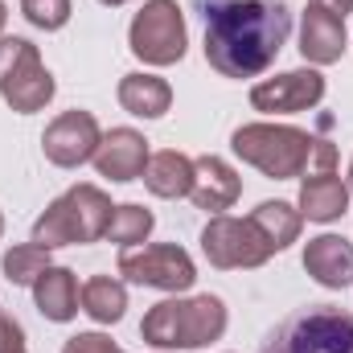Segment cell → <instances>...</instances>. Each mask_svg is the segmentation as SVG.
<instances>
[{"label":"cell","instance_id":"cell-17","mask_svg":"<svg viewBox=\"0 0 353 353\" xmlns=\"http://www.w3.org/2000/svg\"><path fill=\"white\" fill-rule=\"evenodd\" d=\"M33 304L46 321L66 325L79 316V279L70 267H46L33 283Z\"/></svg>","mask_w":353,"mask_h":353},{"label":"cell","instance_id":"cell-24","mask_svg":"<svg viewBox=\"0 0 353 353\" xmlns=\"http://www.w3.org/2000/svg\"><path fill=\"white\" fill-rule=\"evenodd\" d=\"M21 12H25V21L33 29L54 33V29H62L70 21V0H21Z\"/></svg>","mask_w":353,"mask_h":353},{"label":"cell","instance_id":"cell-26","mask_svg":"<svg viewBox=\"0 0 353 353\" xmlns=\"http://www.w3.org/2000/svg\"><path fill=\"white\" fill-rule=\"evenodd\" d=\"M0 353H25V329L8 312H0Z\"/></svg>","mask_w":353,"mask_h":353},{"label":"cell","instance_id":"cell-11","mask_svg":"<svg viewBox=\"0 0 353 353\" xmlns=\"http://www.w3.org/2000/svg\"><path fill=\"white\" fill-rule=\"evenodd\" d=\"M325 99V79L321 70H288L251 87V107L267 111V115H296L308 111Z\"/></svg>","mask_w":353,"mask_h":353},{"label":"cell","instance_id":"cell-6","mask_svg":"<svg viewBox=\"0 0 353 353\" xmlns=\"http://www.w3.org/2000/svg\"><path fill=\"white\" fill-rule=\"evenodd\" d=\"M54 74L25 37H0V94L17 115H33L54 99Z\"/></svg>","mask_w":353,"mask_h":353},{"label":"cell","instance_id":"cell-8","mask_svg":"<svg viewBox=\"0 0 353 353\" xmlns=\"http://www.w3.org/2000/svg\"><path fill=\"white\" fill-rule=\"evenodd\" d=\"M201 251L210 267L218 271H234V267H263L275 251L263 239V230L251 218H230V214H214L201 230Z\"/></svg>","mask_w":353,"mask_h":353},{"label":"cell","instance_id":"cell-32","mask_svg":"<svg viewBox=\"0 0 353 353\" xmlns=\"http://www.w3.org/2000/svg\"><path fill=\"white\" fill-rule=\"evenodd\" d=\"M115 353H123V350H115Z\"/></svg>","mask_w":353,"mask_h":353},{"label":"cell","instance_id":"cell-25","mask_svg":"<svg viewBox=\"0 0 353 353\" xmlns=\"http://www.w3.org/2000/svg\"><path fill=\"white\" fill-rule=\"evenodd\" d=\"M119 345H111V337H103V333H74L62 353H115Z\"/></svg>","mask_w":353,"mask_h":353},{"label":"cell","instance_id":"cell-27","mask_svg":"<svg viewBox=\"0 0 353 353\" xmlns=\"http://www.w3.org/2000/svg\"><path fill=\"white\" fill-rule=\"evenodd\" d=\"M312 4L325 8V12H333V17H341V21L353 12V0H312Z\"/></svg>","mask_w":353,"mask_h":353},{"label":"cell","instance_id":"cell-4","mask_svg":"<svg viewBox=\"0 0 353 353\" xmlns=\"http://www.w3.org/2000/svg\"><path fill=\"white\" fill-rule=\"evenodd\" d=\"M230 148L239 161H247L251 169L275 181H292L308 169L312 157V136L288 123H243L230 136Z\"/></svg>","mask_w":353,"mask_h":353},{"label":"cell","instance_id":"cell-1","mask_svg":"<svg viewBox=\"0 0 353 353\" xmlns=\"http://www.w3.org/2000/svg\"><path fill=\"white\" fill-rule=\"evenodd\" d=\"M205 62L222 79H255L279 58L292 33V8L275 0H201Z\"/></svg>","mask_w":353,"mask_h":353},{"label":"cell","instance_id":"cell-3","mask_svg":"<svg viewBox=\"0 0 353 353\" xmlns=\"http://www.w3.org/2000/svg\"><path fill=\"white\" fill-rule=\"evenodd\" d=\"M111 201L99 185H70L50 210L33 222V243L41 247H79V243H99L111 222Z\"/></svg>","mask_w":353,"mask_h":353},{"label":"cell","instance_id":"cell-2","mask_svg":"<svg viewBox=\"0 0 353 353\" xmlns=\"http://www.w3.org/2000/svg\"><path fill=\"white\" fill-rule=\"evenodd\" d=\"M226 333V304L218 296H189V300H161L148 308L140 337L157 350H201Z\"/></svg>","mask_w":353,"mask_h":353},{"label":"cell","instance_id":"cell-7","mask_svg":"<svg viewBox=\"0 0 353 353\" xmlns=\"http://www.w3.org/2000/svg\"><path fill=\"white\" fill-rule=\"evenodd\" d=\"M128 46L148 66H173V62H181L185 46H189V33H185V17H181L176 0H144V8L132 17Z\"/></svg>","mask_w":353,"mask_h":353},{"label":"cell","instance_id":"cell-9","mask_svg":"<svg viewBox=\"0 0 353 353\" xmlns=\"http://www.w3.org/2000/svg\"><path fill=\"white\" fill-rule=\"evenodd\" d=\"M119 275L140 283V288H161V292H189L197 279V267L185 247L176 243H152V247H128L119 255Z\"/></svg>","mask_w":353,"mask_h":353},{"label":"cell","instance_id":"cell-28","mask_svg":"<svg viewBox=\"0 0 353 353\" xmlns=\"http://www.w3.org/2000/svg\"><path fill=\"white\" fill-rule=\"evenodd\" d=\"M4 21H8V8H4V0H0V33H4Z\"/></svg>","mask_w":353,"mask_h":353},{"label":"cell","instance_id":"cell-30","mask_svg":"<svg viewBox=\"0 0 353 353\" xmlns=\"http://www.w3.org/2000/svg\"><path fill=\"white\" fill-rule=\"evenodd\" d=\"M0 239H4V214H0Z\"/></svg>","mask_w":353,"mask_h":353},{"label":"cell","instance_id":"cell-5","mask_svg":"<svg viewBox=\"0 0 353 353\" xmlns=\"http://www.w3.org/2000/svg\"><path fill=\"white\" fill-rule=\"evenodd\" d=\"M263 353H353V316L333 304L304 308L271 333Z\"/></svg>","mask_w":353,"mask_h":353},{"label":"cell","instance_id":"cell-20","mask_svg":"<svg viewBox=\"0 0 353 353\" xmlns=\"http://www.w3.org/2000/svg\"><path fill=\"white\" fill-rule=\"evenodd\" d=\"M79 304L94 325H115L128 312V288L115 275H90L79 292Z\"/></svg>","mask_w":353,"mask_h":353},{"label":"cell","instance_id":"cell-18","mask_svg":"<svg viewBox=\"0 0 353 353\" xmlns=\"http://www.w3.org/2000/svg\"><path fill=\"white\" fill-rule=\"evenodd\" d=\"M115 99L136 119H161L173 107V87L165 79H157V74H123Z\"/></svg>","mask_w":353,"mask_h":353},{"label":"cell","instance_id":"cell-14","mask_svg":"<svg viewBox=\"0 0 353 353\" xmlns=\"http://www.w3.org/2000/svg\"><path fill=\"white\" fill-rule=\"evenodd\" d=\"M304 271L329 288V292H341L353 283V243L341 234H316L308 239L304 247Z\"/></svg>","mask_w":353,"mask_h":353},{"label":"cell","instance_id":"cell-19","mask_svg":"<svg viewBox=\"0 0 353 353\" xmlns=\"http://www.w3.org/2000/svg\"><path fill=\"white\" fill-rule=\"evenodd\" d=\"M144 185L148 193L157 197H189L193 189V161L176 148H165V152H152L148 157V169H144Z\"/></svg>","mask_w":353,"mask_h":353},{"label":"cell","instance_id":"cell-21","mask_svg":"<svg viewBox=\"0 0 353 353\" xmlns=\"http://www.w3.org/2000/svg\"><path fill=\"white\" fill-rule=\"evenodd\" d=\"M247 218L263 230V239L271 243V251L292 247V243L300 239V226H304V214H300V210H292L288 201H259Z\"/></svg>","mask_w":353,"mask_h":353},{"label":"cell","instance_id":"cell-16","mask_svg":"<svg viewBox=\"0 0 353 353\" xmlns=\"http://www.w3.org/2000/svg\"><path fill=\"white\" fill-rule=\"evenodd\" d=\"M350 210V185L333 169H316L300 185V214L308 222H337Z\"/></svg>","mask_w":353,"mask_h":353},{"label":"cell","instance_id":"cell-22","mask_svg":"<svg viewBox=\"0 0 353 353\" xmlns=\"http://www.w3.org/2000/svg\"><path fill=\"white\" fill-rule=\"evenodd\" d=\"M152 226H157V218H152V210H144V205H136V201H128V205H115L111 210V222H107V234L103 239H111L115 247H136V243H144L148 234H152Z\"/></svg>","mask_w":353,"mask_h":353},{"label":"cell","instance_id":"cell-31","mask_svg":"<svg viewBox=\"0 0 353 353\" xmlns=\"http://www.w3.org/2000/svg\"><path fill=\"white\" fill-rule=\"evenodd\" d=\"M350 189H353V165H350Z\"/></svg>","mask_w":353,"mask_h":353},{"label":"cell","instance_id":"cell-29","mask_svg":"<svg viewBox=\"0 0 353 353\" xmlns=\"http://www.w3.org/2000/svg\"><path fill=\"white\" fill-rule=\"evenodd\" d=\"M99 4H107V8H119V4H128V0H99Z\"/></svg>","mask_w":353,"mask_h":353},{"label":"cell","instance_id":"cell-15","mask_svg":"<svg viewBox=\"0 0 353 353\" xmlns=\"http://www.w3.org/2000/svg\"><path fill=\"white\" fill-rule=\"evenodd\" d=\"M239 193H243V181H239V173L222 157H197L193 161V189H189V197H193L197 210L222 214V210H230L239 201Z\"/></svg>","mask_w":353,"mask_h":353},{"label":"cell","instance_id":"cell-23","mask_svg":"<svg viewBox=\"0 0 353 353\" xmlns=\"http://www.w3.org/2000/svg\"><path fill=\"white\" fill-rule=\"evenodd\" d=\"M0 267H4V275H8V283L33 288L37 275L54 263H50V247H41V243H21V247H8V251H4Z\"/></svg>","mask_w":353,"mask_h":353},{"label":"cell","instance_id":"cell-12","mask_svg":"<svg viewBox=\"0 0 353 353\" xmlns=\"http://www.w3.org/2000/svg\"><path fill=\"white\" fill-rule=\"evenodd\" d=\"M148 140L136 132V128H111L103 140H99V152H94V169L107 181H136L148 169Z\"/></svg>","mask_w":353,"mask_h":353},{"label":"cell","instance_id":"cell-13","mask_svg":"<svg viewBox=\"0 0 353 353\" xmlns=\"http://www.w3.org/2000/svg\"><path fill=\"white\" fill-rule=\"evenodd\" d=\"M345 41L350 37H345V21L341 17H333V12H325L316 4L304 8V17H300V54H304V62L333 66V62H341Z\"/></svg>","mask_w":353,"mask_h":353},{"label":"cell","instance_id":"cell-10","mask_svg":"<svg viewBox=\"0 0 353 353\" xmlns=\"http://www.w3.org/2000/svg\"><path fill=\"white\" fill-rule=\"evenodd\" d=\"M99 140H103L99 119H94L90 111H79V107H74V111H62V115L46 128L41 152H46V161L58 165V169H79V165L94 161Z\"/></svg>","mask_w":353,"mask_h":353}]
</instances>
